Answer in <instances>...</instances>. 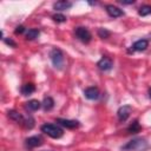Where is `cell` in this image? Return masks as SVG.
Masks as SVG:
<instances>
[{"label":"cell","mask_w":151,"mask_h":151,"mask_svg":"<svg viewBox=\"0 0 151 151\" xmlns=\"http://www.w3.org/2000/svg\"><path fill=\"white\" fill-rule=\"evenodd\" d=\"M147 147V142L144 138H134L122 146L123 151H144Z\"/></svg>","instance_id":"cell-1"},{"label":"cell","mask_w":151,"mask_h":151,"mask_svg":"<svg viewBox=\"0 0 151 151\" xmlns=\"http://www.w3.org/2000/svg\"><path fill=\"white\" fill-rule=\"evenodd\" d=\"M41 131L47 136H50L51 138H60L64 134L63 129L55 124H44L41 126Z\"/></svg>","instance_id":"cell-2"},{"label":"cell","mask_w":151,"mask_h":151,"mask_svg":"<svg viewBox=\"0 0 151 151\" xmlns=\"http://www.w3.org/2000/svg\"><path fill=\"white\" fill-rule=\"evenodd\" d=\"M50 57H51V60H52L53 65L57 68L63 67V65H64V54L59 48H53L50 52Z\"/></svg>","instance_id":"cell-3"},{"label":"cell","mask_w":151,"mask_h":151,"mask_svg":"<svg viewBox=\"0 0 151 151\" xmlns=\"http://www.w3.org/2000/svg\"><path fill=\"white\" fill-rule=\"evenodd\" d=\"M74 32H76L77 38H78L80 41H83V42H88V41L91 40V38H92L90 31H88L86 27H77Z\"/></svg>","instance_id":"cell-4"},{"label":"cell","mask_w":151,"mask_h":151,"mask_svg":"<svg viewBox=\"0 0 151 151\" xmlns=\"http://www.w3.org/2000/svg\"><path fill=\"white\" fill-rule=\"evenodd\" d=\"M131 111H132V107H131V106H129V105H124V106H122V107L118 110V112H117L118 119H119L120 122L126 120V119L130 117Z\"/></svg>","instance_id":"cell-5"},{"label":"cell","mask_w":151,"mask_h":151,"mask_svg":"<svg viewBox=\"0 0 151 151\" xmlns=\"http://www.w3.org/2000/svg\"><path fill=\"white\" fill-rule=\"evenodd\" d=\"M42 144V138L40 136H32L26 139V146L27 147H37Z\"/></svg>","instance_id":"cell-6"},{"label":"cell","mask_w":151,"mask_h":151,"mask_svg":"<svg viewBox=\"0 0 151 151\" xmlns=\"http://www.w3.org/2000/svg\"><path fill=\"white\" fill-rule=\"evenodd\" d=\"M106 12L112 18H118V17L124 15V12L120 8H118L117 6H113V5H107L106 6Z\"/></svg>","instance_id":"cell-7"},{"label":"cell","mask_w":151,"mask_h":151,"mask_svg":"<svg viewBox=\"0 0 151 151\" xmlns=\"http://www.w3.org/2000/svg\"><path fill=\"white\" fill-rule=\"evenodd\" d=\"M85 97L87 99H91V100H94V99H98L99 98V90L97 87H87L84 92Z\"/></svg>","instance_id":"cell-8"},{"label":"cell","mask_w":151,"mask_h":151,"mask_svg":"<svg viewBox=\"0 0 151 151\" xmlns=\"http://www.w3.org/2000/svg\"><path fill=\"white\" fill-rule=\"evenodd\" d=\"M8 117H9L12 120H14L15 123H18V124H25V125H26V120H27V119H25L20 113H18V112L14 111V110L8 111Z\"/></svg>","instance_id":"cell-9"},{"label":"cell","mask_w":151,"mask_h":151,"mask_svg":"<svg viewBox=\"0 0 151 151\" xmlns=\"http://www.w3.org/2000/svg\"><path fill=\"white\" fill-rule=\"evenodd\" d=\"M98 67L101 70V71H109L112 68V60L104 57L101 58L99 61H98Z\"/></svg>","instance_id":"cell-10"},{"label":"cell","mask_w":151,"mask_h":151,"mask_svg":"<svg viewBox=\"0 0 151 151\" xmlns=\"http://www.w3.org/2000/svg\"><path fill=\"white\" fill-rule=\"evenodd\" d=\"M57 122H58L60 125H63V126H65V127H67V129H74V127H78V125H79V123H78L77 120H71V119H63V118H59V119H57Z\"/></svg>","instance_id":"cell-11"},{"label":"cell","mask_w":151,"mask_h":151,"mask_svg":"<svg viewBox=\"0 0 151 151\" xmlns=\"http://www.w3.org/2000/svg\"><path fill=\"white\" fill-rule=\"evenodd\" d=\"M71 6H72V4L70 1H57L53 5L55 11H65V9H68Z\"/></svg>","instance_id":"cell-12"},{"label":"cell","mask_w":151,"mask_h":151,"mask_svg":"<svg viewBox=\"0 0 151 151\" xmlns=\"http://www.w3.org/2000/svg\"><path fill=\"white\" fill-rule=\"evenodd\" d=\"M147 45H149L147 40H145V39H140V40H138V41H136V42L133 44L132 48H133L134 51H144V50L147 47Z\"/></svg>","instance_id":"cell-13"},{"label":"cell","mask_w":151,"mask_h":151,"mask_svg":"<svg viewBox=\"0 0 151 151\" xmlns=\"http://www.w3.org/2000/svg\"><path fill=\"white\" fill-rule=\"evenodd\" d=\"M34 91H35V87H34L33 84H26V85H24V86L21 87V93H22L24 96H28V94L33 93Z\"/></svg>","instance_id":"cell-14"},{"label":"cell","mask_w":151,"mask_h":151,"mask_svg":"<svg viewBox=\"0 0 151 151\" xmlns=\"http://www.w3.org/2000/svg\"><path fill=\"white\" fill-rule=\"evenodd\" d=\"M138 13H139V15H142V17H145V15L151 14V5H143V6L139 8Z\"/></svg>","instance_id":"cell-15"},{"label":"cell","mask_w":151,"mask_h":151,"mask_svg":"<svg viewBox=\"0 0 151 151\" xmlns=\"http://www.w3.org/2000/svg\"><path fill=\"white\" fill-rule=\"evenodd\" d=\"M40 106H41V103L38 101V100H35V99H32V100H29V101L27 103V107H28L29 110H32V111L38 110Z\"/></svg>","instance_id":"cell-16"},{"label":"cell","mask_w":151,"mask_h":151,"mask_svg":"<svg viewBox=\"0 0 151 151\" xmlns=\"http://www.w3.org/2000/svg\"><path fill=\"white\" fill-rule=\"evenodd\" d=\"M38 35H39V31L35 29V28H31V29H28V32L26 33V39L33 40V39L38 38Z\"/></svg>","instance_id":"cell-17"},{"label":"cell","mask_w":151,"mask_h":151,"mask_svg":"<svg viewBox=\"0 0 151 151\" xmlns=\"http://www.w3.org/2000/svg\"><path fill=\"white\" fill-rule=\"evenodd\" d=\"M53 105H54V101H53V99L51 97L45 98L44 101H42V106H44L45 110H51L53 107Z\"/></svg>","instance_id":"cell-18"},{"label":"cell","mask_w":151,"mask_h":151,"mask_svg":"<svg viewBox=\"0 0 151 151\" xmlns=\"http://www.w3.org/2000/svg\"><path fill=\"white\" fill-rule=\"evenodd\" d=\"M139 130H140V126H139V124H138L137 120H134V122L127 127V131H129V132H132V133H136V132H138Z\"/></svg>","instance_id":"cell-19"},{"label":"cell","mask_w":151,"mask_h":151,"mask_svg":"<svg viewBox=\"0 0 151 151\" xmlns=\"http://www.w3.org/2000/svg\"><path fill=\"white\" fill-rule=\"evenodd\" d=\"M98 35H99L100 38H103V39H106V38L110 37V32H109L106 28H99V29H98Z\"/></svg>","instance_id":"cell-20"},{"label":"cell","mask_w":151,"mask_h":151,"mask_svg":"<svg viewBox=\"0 0 151 151\" xmlns=\"http://www.w3.org/2000/svg\"><path fill=\"white\" fill-rule=\"evenodd\" d=\"M52 18H53V20H54V21H57V22H64V21H66V17H65V15H63V14H60V13L54 14Z\"/></svg>","instance_id":"cell-21"},{"label":"cell","mask_w":151,"mask_h":151,"mask_svg":"<svg viewBox=\"0 0 151 151\" xmlns=\"http://www.w3.org/2000/svg\"><path fill=\"white\" fill-rule=\"evenodd\" d=\"M24 29H25V28H24V26H18V27H17V29H15V33H17V34H18V33H22V32H24Z\"/></svg>","instance_id":"cell-22"},{"label":"cell","mask_w":151,"mask_h":151,"mask_svg":"<svg viewBox=\"0 0 151 151\" xmlns=\"http://www.w3.org/2000/svg\"><path fill=\"white\" fill-rule=\"evenodd\" d=\"M5 41H6V44H8V45H12V46H15V42H14L13 40H11V39H6Z\"/></svg>","instance_id":"cell-23"},{"label":"cell","mask_w":151,"mask_h":151,"mask_svg":"<svg viewBox=\"0 0 151 151\" xmlns=\"http://www.w3.org/2000/svg\"><path fill=\"white\" fill-rule=\"evenodd\" d=\"M134 1H122V4H125V5H129V4H133Z\"/></svg>","instance_id":"cell-24"},{"label":"cell","mask_w":151,"mask_h":151,"mask_svg":"<svg viewBox=\"0 0 151 151\" xmlns=\"http://www.w3.org/2000/svg\"><path fill=\"white\" fill-rule=\"evenodd\" d=\"M149 97H150V98H151V88H150V90H149Z\"/></svg>","instance_id":"cell-25"}]
</instances>
